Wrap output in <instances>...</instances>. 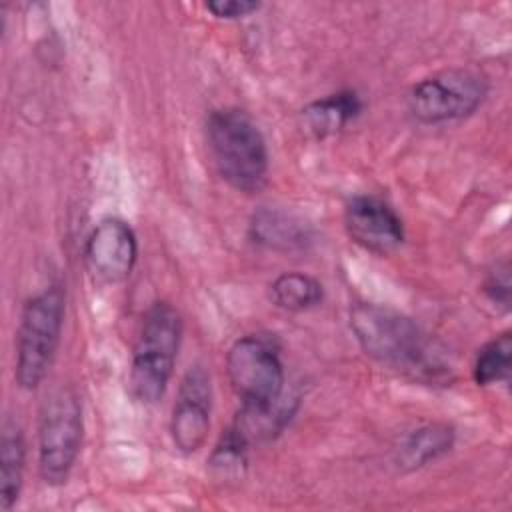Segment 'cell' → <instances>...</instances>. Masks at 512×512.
Returning <instances> with one entry per match:
<instances>
[{
    "label": "cell",
    "instance_id": "obj_1",
    "mask_svg": "<svg viewBox=\"0 0 512 512\" xmlns=\"http://www.w3.org/2000/svg\"><path fill=\"white\" fill-rule=\"evenodd\" d=\"M350 330L366 356L406 378L438 384L450 378L446 350L410 316L374 302L350 308Z\"/></svg>",
    "mask_w": 512,
    "mask_h": 512
},
{
    "label": "cell",
    "instance_id": "obj_2",
    "mask_svg": "<svg viewBox=\"0 0 512 512\" xmlns=\"http://www.w3.org/2000/svg\"><path fill=\"white\" fill-rule=\"evenodd\" d=\"M204 136L214 168L230 188L244 194L264 188L270 154L262 130L246 110H212L204 122Z\"/></svg>",
    "mask_w": 512,
    "mask_h": 512
},
{
    "label": "cell",
    "instance_id": "obj_3",
    "mask_svg": "<svg viewBox=\"0 0 512 512\" xmlns=\"http://www.w3.org/2000/svg\"><path fill=\"white\" fill-rule=\"evenodd\" d=\"M182 340V316L166 300L154 302L142 316L132 348L128 386L142 404H156L174 374Z\"/></svg>",
    "mask_w": 512,
    "mask_h": 512
},
{
    "label": "cell",
    "instance_id": "obj_4",
    "mask_svg": "<svg viewBox=\"0 0 512 512\" xmlns=\"http://www.w3.org/2000/svg\"><path fill=\"white\" fill-rule=\"evenodd\" d=\"M64 312L66 296L58 284L42 288L24 302L14 360V380L22 390L38 388L48 376L60 346Z\"/></svg>",
    "mask_w": 512,
    "mask_h": 512
},
{
    "label": "cell",
    "instance_id": "obj_5",
    "mask_svg": "<svg viewBox=\"0 0 512 512\" xmlns=\"http://www.w3.org/2000/svg\"><path fill=\"white\" fill-rule=\"evenodd\" d=\"M84 436V416L72 386L54 388L40 406L38 472L44 484L62 486L78 460Z\"/></svg>",
    "mask_w": 512,
    "mask_h": 512
},
{
    "label": "cell",
    "instance_id": "obj_6",
    "mask_svg": "<svg viewBox=\"0 0 512 512\" xmlns=\"http://www.w3.org/2000/svg\"><path fill=\"white\" fill-rule=\"evenodd\" d=\"M488 96V80L474 68L454 66L418 80L408 92V110L428 126L472 116Z\"/></svg>",
    "mask_w": 512,
    "mask_h": 512
},
{
    "label": "cell",
    "instance_id": "obj_7",
    "mask_svg": "<svg viewBox=\"0 0 512 512\" xmlns=\"http://www.w3.org/2000/svg\"><path fill=\"white\" fill-rule=\"evenodd\" d=\"M226 372L240 406L268 408L286 396L284 364L270 338L260 334L238 338L226 352Z\"/></svg>",
    "mask_w": 512,
    "mask_h": 512
},
{
    "label": "cell",
    "instance_id": "obj_8",
    "mask_svg": "<svg viewBox=\"0 0 512 512\" xmlns=\"http://www.w3.org/2000/svg\"><path fill=\"white\" fill-rule=\"evenodd\" d=\"M212 412V382L202 364H194L180 380L170 412L168 432L182 454H196L208 440Z\"/></svg>",
    "mask_w": 512,
    "mask_h": 512
},
{
    "label": "cell",
    "instance_id": "obj_9",
    "mask_svg": "<svg viewBox=\"0 0 512 512\" xmlns=\"http://www.w3.org/2000/svg\"><path fill=\"white\" fill-rule=\"evenodd\" d=\"M84 260L96 280L104 284L124 282L138 260L134 228L116 216L100 220L86 238Z\"/></svg>",
    "mask_w": 512,
    "mask_h": 512
},
{
    "label": "cell",
    "instance_id": "obj_10",
    "mask_svg": "<svg viewBox=\"0 0 512 512\" xmlns=\"http://www.w3.org/2000/svg\"><path fill=\"white\" fill-rule=\"evenodd\" d=\"M344 228L354 244L380 256L398 250L406 240L398 212L374 194H356L346 202Z\"/></svg>",
    "mask_w": 512,
    "mask_h": 512
},
{
    "label": "cell",
    "instance_id": "obj_11",
    "mask_svg": "<svg viewBox=\"0 0 512 512\" xmlns=\"http://www.w3.org/2000/svg\"><path fill=\"white\" fill-rule=\"evenodd\" d=\"M248 236L254 244L274 252H300L314 242L308 222L276 206L254 210L248 222Z\"/></svg>",
    "mask_w": 512,
    "mask_h": 512
},
{
    "label": "cell",
    "instance_id": "obj_12",
    "mask_svg": "<svg viewBox=\"0 0 512 512\" xmlns=\"http://www.w3.org/2000/svg\"><path fill=\"white\" fill-rule=\"evenodd\" d=\"M362 110V96L352 88H344L326 94L302 108V124L312 136L326 138L354 122L362 114Z\"/></svg>",
    "mask_w": 512,
    "mask_h": 512
},
{
    "label": "cell",
    "instance_id": "obj_13",
    "mask_svg": "<svg viewBox=\"0 0 512 512\" xmlns=\"http://www.w3.org/2000/svg\"><path fill=\"white\" fill-rule=\"evenodd\" d=\"M456 432L446 422H430L410 430L396 448V464L402 470H420L444 454H448L454 446Z\"/></svg>",
    "mask_w": 512,
    "mask_h": 512
},
{
    "label": "cell",
    "instance_id": "obj_14",
    "mask_svg": "<svg viewBox=\"0 0 512 512\" xmlns=\"http://www.w3.org/2000/svg\"><path fill=\"white\" fill-rule=\"evenodd\" d=\"M26 468V440L20 424L6 418L0 434V508L8 512L20 496Z\"/></svg>",
    "mask_w": 512,
    "mask_h": 512
},
{
    "label": "cell",
    "instance_id": "obj_15",
    "mask_svg": "<svg viewBox=\"0 0 512 512\" xmlns=\"http://www.w3.org/2000/svg\"><path fill=\"white\" fill-rule=\"evenodd\" d=\"M324 298L320 280L306 272H282L270 284V300L286 312H304L318 306Z\"/></svg>",
    "mask_w": 512,
    "mask_h": 512
},
{
    "label": "cell",
    "instance_id": "obj_16",
    "mask_svg": "<svg viewBox=\"0 0 512 512\" xmlns=\"http://www.w3.org/2000/svg\"><path fill=\"white\" fill-rule=\"evenodd\" d=\"M510 366H512V336H510V330H504L478 348L472 364V378L478 386L506 382L510 378Z\"/></svg>",
    "mask_w": 512,
    "mask_h": 512
},
{
    "label": "cell",
    "instance_id": "obj_17",
    "mask_svg": "<svg viewBox=\"0 0 512 512\" xmlns=\"http://www.w3.org/2000/svg\"><path fill=\"white\" fill-rule=\"evenodd\" d=\"M510 264L504 260L500 264H496L484 284H482V292L484 296L502 312H508L510 310Z\"/></svg>",
    "mask_w": 512,
    "mask_h": 512
},
{
    "label": "cell",
    "instance_id": "obj_18",
    "mask_svg": "<svg viewBox=\"0 0 512 512\" xmlns=\"http://www.w3.org/2000/svg\"><path fill=\"white\" fill-rule=\"evenodd\" d=\"M204 8L222 20H238L246 18L252 12L260 10V2L256 0H210L204 4Z\"/></svg>",
    "mask_w": 512,
    "mask_h": 512
}]
</instances>
